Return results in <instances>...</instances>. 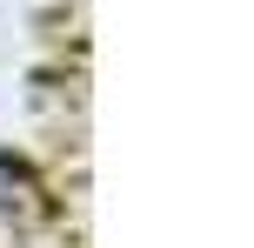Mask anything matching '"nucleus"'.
Masks as SVG:
<instances>
[{
  "label": "nucleus",
  "instance_id": "obj_1",
  "mask_svg": "<svg viewBox=\"0 0 254 248\" xmlns=\"http://www.w3.org/2000/svg\"><path fill=\"white\" fill-rule=\"evenodd\" d=\"M47 215H54V181L27 148L0 141V242H27Z\"/></svg>",
  "mask_w": 254,
  "mask_h": 248
}]
</instances>
